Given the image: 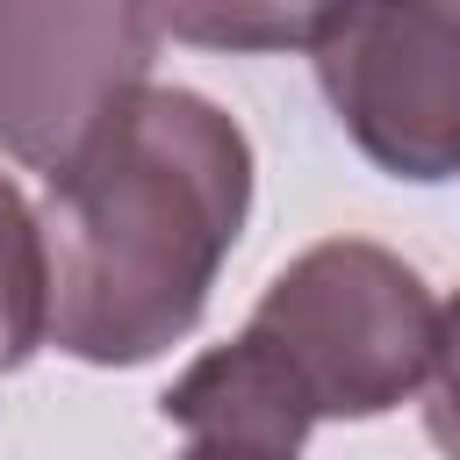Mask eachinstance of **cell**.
Segmentation results:
<instances>
[{
  "instance_id": "1",
  "label": "cell",
  "mask_w": 460,
  "mask_h": 460,
  "mask_svg": "<svg viewBox=\"0 0 460 460\" xmlns=\"http://www.w3.org/2000/svg\"><path fill=\"white\" fill-rule=\"evenodd\" d=\"M252 216V137L194 86H137L43 201L50 345L79 367L172 352Z\"/></svg>"
},
{
  "instance_id": "4",
  "label": "cell",
  "mask_w": 460,
  "mask_h": 460,
  "mask_svg": "<svg viewBox=\"0 0 460 460\" xmlns=\"http://www.w3.org/2000/svg\"><path fill=\"white\" fill-rule=\"evenodd\" d=\"M151 58L144 0H0V151L50 180L151 79Z\"/></svg>"
},
{
  "instance_id": "6",
  "label": "cell",
  "mask_w": 460,
  "mask_h": 460,
  "mask_svg": "<svg viewBox=\"0 0 460 460\" xmlns=\"http://www.w3.org/2000/svg\"><path fill=\"white\" fill-rule=\"evenodd\" d=\"M158 36L194 43V50H230V58H266V50H309L338 0H144Z\"/></svg>"
},
{
  "instance_id": "7",
  "label": "cell",
  "mask_w": 460,
  "mask_h": 460,
  "mask_svg": "<svg viewBox=\"0 0 460 460\" xmlns=\"http://www.w3.org/2000/svg\"><path fill=\"white\" fill-rule=\"evenodd\" d=\"M50 338V259H43V216L22 201V187L0 172V374H14Z\"/></svg>"
},
{
  "instance_id": "3",
  "label": "cell",
  "mask_w": 460,
  "mask_h": 460,
  "mask_svg": "<svg viewBox=\"0 0 460 460\" xmlns=\"http://www.w3.org/2000/svg\"><path fill=\"white\" fill-rule=\"evenodd\" d=\"M309 50L367 165L410 187L460 180V0H338Z\"/></svg>"
},
{
  "instance_id": "8",
  "label": "cell",
  "mask_w": 460,
  "mask_h": 460,
  "mask_svg": "<svg viewBox=\"0 0 460 460\" xmlns=\"http://www.w3.org/2000/svg\"><path fill=\"white\" fill-rule=\"evenodd\" d=\"M424 431L431 446H446L460 460V288L438 309V338H431V374H424Z\"/></svg>"
},
{
  "instance_id": "2",
  "label": "cell",
  "mask_w": 460,
  "mask_h": 460,
  "mask_svg": "<svg viewBox=\"0 0 460 460\" xmlns=\"http://www.w3.org/2000/svg\"><path fill=\"white\" fill-rule=\"evenodd\" d=\"M323 417H388L431 374L438 302L410 259L367 237H331L288 259L244 323Z\"/></svg>"
},
{
  "instance_id": "5",
  "label": "cell",
  "mask_w": 460,
  "mask_h": 460,
  "mask_svg": "<svg viewBox=\"0 0 460 460\" xmlns=\"http://www.w3.org/2000/svg\"><path fill=\"white\" fill-rule=\"evenodd\" d=\"M165 424L194 446V453H223V446H252V453H295L316 431V410L302 402V388L288 381V367L237 331L230 345H208L165 395H158Z\"/></svg>"
}]
</instances>
